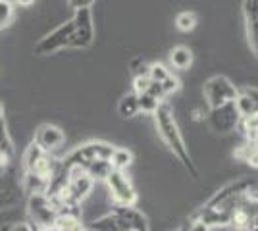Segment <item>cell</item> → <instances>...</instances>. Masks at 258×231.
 <instances>
[{
	"instance_id": "cell-31",
	"label": "cell",
	"mask_w": 258,
	"mask_h": 231,
	"mask_svg": "<svg viewBox=\"0 0 258 231\" xmlns=\"http://www.w3.org/2000/svg\"><path fill=\"white\" fill-rule=\"evenodd\" d=\"M2 231H33V225L27 221H18V223H10V225L2 227Z\"/></svg>"
},
{
	"instance_id": "cell-21",
	"label": "cell",
	"mask_w": 258,
	"mask_h": 231,
	"mask_svg": "<svg viewBox=\"0 0 258 231\" xmlns=\"http://www.w3.org/2000/svg\"><path fill=\"white\" fill-rule=\"evenodd\" d=\"M175 25H177V29L183 31V33L193 31L195 27H197V14L195 12H181L177 16V20H175Z\"/></svg>"
},
{
	"instance_id": "cell-10",
	"label": "cell",
	"mask_w": 258,
	"mask_h": 231,
	"mask_svg": "<svg viewBox=\"0 0 258 231\" xmlns=\"http://www.w3.org/2000/svg\"><path fill=\"white\" fill-rule=\"evenodd\" d=\"M66 141V133L60 129V127H56V125H50V123H43V125H39V129L35 131V139H33V143L37 144L41 150L44 152H52L56 150L58 146H62Z\"/></svg>"
},
{
	"instance_id": "cell-12",
	"label": "cell",
	"mask_w": 258,
	"mask_h": 231,
	"mask_svg": "<svg viewBox=\"0 0 258 231\" xmlns=\"http://www.w3.org/2000/svg\"><path fill=\"white\" fill-rule=\"evenodd\" d=\"M23 197L22 185H18L8 174L0 177V210L14 208Z\"/></svg>"
},
{
	"instance_id": "cell-7",
	"label": "cell",
	"mask_w": 258,
	"mask_h": 231,
	"mask_svg": "<svg viewBox=\"0 0 258 231\" xmlns=\"http://www.w3.org/2000/svg\"><path fill=\"white\" fill-rule=\"evenodd\" d=\"M72 33H74V23L66 22L58 25L52 33L44 35L39 43L35 44V54L37 56H48L58 50H62L72 43Z\"/></svg>"
},
{
	"instance_id": "cell-32",
	"label": "cell",
	"mask_w": 258,
	"mask_h": 231,
	"mask_svg": "<svg viewBox=\"0 0 258 231\" xmlns=\"http://www.w3.org/2000/svg\"><path fill=\"white\" fill-rule=\"evenodd\" d=\"M189 231H212V227H208L205 221H201V220H191Z\"/></svg>"
},
{
	"instance_id": "cell-22",
	"label": "cell",
	"mask_w": 258,
	"mask_h": 231,
	"mask_svg": "<svg viewBox=\"0 0 258 231\" xmlns=\"http://www.w3.org/2000/svg\"><path fill=\"white\" fill-rule=\"evenodd\" d=\"M0 154H6L14 158V143H12V137L6 127V121L0 123Z\"/></svg>"
},
{
	"instance_id": "cell-15",
	"label": "cell",
	"mask_w": 258,
	"mask_h": 231,
	"mask_svg": "<svg viewBox=\"0 0 258 231\" xmlns=\"http://www.w3.org/2000/svg\"><path fill=\"white\" fill-rule=\"evenodd\" d=\"M89 229L91 231H125L123 229V225L119 223V220L116 218L114 212H110V214H106V216H102V218L95 220L91 225H89Z\"/></svg>"
},
{
	"instance_id": "cell-3",
	"label": "cell",
	"mask_w": 258,
	"mask_h": 231,
	"mask_svg": "<svg viewBox=\"0 0 258 231\" xmlns=\"http://www.w3.org/2000/svg\"><path fill=\"white\" fill-rule=\"evenodd\" d=\"M250 189H252V181L250 179H237L233 183L222 187L218 193H214L205 202V208H218L231 212L250 193Z\"/></svg>"
},
{
	"instance_id": "cell-6",
	"label": "cell",
	"mask_w": 258,
	"mask_h": 231,
	"mask_svg": "<svg viewBox=\"0 0 258 231\" xmlns=\"http://www.w3.org/2000/svg\"><path fill=\"white\" fill-rule=\"evenodd\" d=\"M27 214L37 227H54L58 212L46 195H29L27 198Z\"/></svg>"
},
{
	"instance_id": "cell-11",
	"label": "cell",
	"mask_w": 258,
	"mask_h": 231,
	"mask_svg": "<svg viewBox=\"0 0 258 231\" xmlns=\"http://www.w3.org/2000/svg\"><path fill=\"white\" fill-rule=\"evenodd\" d=\"M112 212L116 214L125 231H151L147 216L135 206H114Z\"/></svg>"
},
{
	"instance_id": "cell-40",
	"label": "cell",
	"mask_w": 258,
	"mask_h": 231,
	"mask_svg": "<svg viewBox=\"0 0 258 231\" xmlns=\"http://www.w3.org/2000/svg\"><path fill=\"white\" fill-rule=\"evenodd\" d=\"M173 231H179V229H173Z\"/></svg>"
},
{
	"instance_id": "cell-8",
	"label": "cell",
	"mask_w": 258,
	"mask_h": 231,
	"mask_svg": "<svg viewBox=\"0 0 258 231\" xmlns=\"http://www.w3.org/2000/svg\"><path fill=\"white\" fill-rule=\"evenodd\" d=\"M74 33H72V48H87L95 39V23H93V12L91 8L76 10L74 16Z\"/></svg>"
},
{
	"instance_id": "cell-33",
	"label": "cell",
	"mask_w": 258,
	"mask_h": 231,
	"mask_svg": "<svg viewBox=\"0 0 258 231\" xmlns=\"http://www.w3.org/2000/svg\"><path fill=\"white\" fill-rule=\"evenodd\" d=\"M247 97H250V99L254 100V104H256V112H258V89L256 87H247L245 91H243Z\"/></svg>"
},
{
	"instance_id": "cell-14",
	"label": "cell",
	"mask_w": 258,
	"mask_h": 231,
	"mask_svg": "<svg viewBox=\"0 0 258 231\" xmlns=\"http://www.w3.org/2000/svg\"><path fill=\"white\" fill-rule=\"evenodd\" d=\"M112 172V164L110 160H93L91 164L85 168V174L93 181H106V177Z\"/></svg>"
},
{
	"instance_id": "cell-26",
	"label": "cell",
	"mask_w": 258,
	"mask_h": 231,
	"mask_svg": "<svg viewBox=\"0 0 258 231\" xmlns=\"http://www.w3.org/2000/svg\"><path fill=\"white\" fill-rule=\"evenodd\" d=\"M168 75H170V71L166 69V66H162V64H151V71H149V79L151 81L162 83Z\"/></svg>"
},
{
	"instance_id": "cell-38",
	"label": "cell",
	"mask_w": 258,
	"mask_h": 231,
	"mask_svg": "<svg viewBox=\"0 0 258 231\" xmlns=\"http://www.w3.org/2000/svg\"><path fill=\"white\" fill-rule=\"evenodd\" d=\"M250 231H258V223H256V221H252V225H250Z\"/></svg>"
},
{
	"instance_id": "cell-9",
	"label": "cell",
	"mask_w": 258,
	"mask_h": 231,
	"mask_svg": "<svg viewBox=\"0 0 258 231\" xmlns=\"http://www.w3.org/2000/svg\"><path fill=\"white\" fill-rule=\"evenodd\" d=\"M206 120H208V125L214 133L235 131V127L241 121V116H239V112L235 108V100L227 102L224 106H218V108H210Z\"/></svg>"
},
{
	"instance_id": "cell-24",
	"label": "cell",
	"mask_w": 258,
	"mask_h": 231,
	"mask_svg": "<svg viewBox=\"0 0 258 231\" xmlns=\"http://www.w3.org/2000/svg\"><path fill=\"white\" fill-rule=\"evenodd\" d=\"M14 18V8L10 0H0V29H4Z\"/></svg>"
},
{
	"instance_id": "cell-35",
	"label": "cell",
	"mask_w": 258,
	"mask_h": 231,
	"mask_svg": "<svg viewBox=\"0 0 258 231\" xmlns=\"http://www.w3.org/2000/svg\"><path fill=\"white\" fill-rule=\"evenodd\" d=\"M16 2H18L20 6H31L35 0H16Z\"/></svg>"
},
{
	"instance_id": "cell-13",
	"label": "cell",
	"mask_w": 258,
	"mask_h": 231,
	"mask_svg": "<svg viewBox=\"0 0 258 231\" xmlns=\"http://www.w3.org/2000/svg\"><path fill=\"white\" fill-rule=\"evenodd\" d=\"M245 22H247V39L252 52L258 56V0H245L243 2Z\"/></svg>"
},
{
	"instance_id": "cell-23",
	"label": "cell",
	"mask_w": 258,
	"mask_h": 231,
	"mask_svg": "<svg viewBox=\"0 0 258 231\" xmlns=\"http://www.w3.org/2000/svg\"><path fill=\"white\" fill-rule=\"evenodd\" d=\"M137 100H139V112H147V114H154V112L158 110V106L162 104L156 99H152L149 93L137 95Z\"/></svg>"
},
{
	"instance_id": "cell-36",
	"label": "cell",
	"mask_w": 258,
	"mask_h": 231,
	"mask_svg": "<svg viewBox=\"0 0 258 231\" xmlns=\"http://www.w3.org/2000/svg\"><path fill=\"white\" fill-rule=\"evenodd\" d=\"M2 121H6V118H4V106H2V102H0V123Z\"/></svg>"
},
{
	"instance_id": "cell-34",
	"label": "cell",
	"mask_w": 258,
	"mask_h": 231,
	"mask_svg": "<svg viewBox=\"0 0 258 231\" xmlns=\"http://www.w3.org/2000/svg\"><path fill=\"white\" fill-rule=\"evenodd\" d=\"M72 231H91V229H89V225H85V223H81V221H79L77 225H74V229Z\"/></svg>"
},
{
	"instance_id": "cell-4",
	"label": "cell",
	"mask_w": 258,
	"mask_h": 231,
	"mask_svg": "<svg viewBox=\"0 0 258 231\" xmlns=\"http://www.w3.org/2000/svg\"><path fill=\"white\" fill-rule=\"evenodd\" d=\"M237 95H239V91L235 89V85L224 75L210 77L205 83V99L210 108H218L227 102H233Z\"/></svg>"
},
{
	"instance_id": "cell-18",
	"label": "cell",
	"mask_w": 258,
	"mask_h": 231,
	"mask_svg": "<svg viewBox=\"0 0 258 231\" xmlns=\"http://www.w3.org/2000/svg\"><path fill=\"white\" fill-rule=\"evenodd\" d=\"M110 164H112V170H119L123 172L125 168L133 164V152L127 150V148H116L112 158H110Z\"/></svg>"
},
{
	"instance_id": "cell-27",
	"label": "cell",
	"mask_w": 258,
	"mask_h": 231,
	"mask_svg": "<svg viewBox=\"0 0 258 231\" xmlns=\"http://www.w3.org/2000/svg\"><path fill=\"white\" fill-rule=\"evenodd\" d=\"M162 89H164V93H166V97L170 95V93H175V91H179V79L177 77H173L172 73L166 77L164 81L160 83Z\"/></svg>"
},
{
	"instance_id": "cell-39",
	"label": "cell",
	"mask_w": 258,
	"mask_h": 231,
	"mask_svg": "<svg viewBox=\"0 0 258 231\" xmlns=\"http://www.w3.org/2000/svg\"><path fill=\"white\" fill-rule=\"evenodd\" d=\"M235 231H250V227H235Z\"/></svg>"
},
{
	"instance_id": "cell-20",
	"label": "cell",
	"mask_w": 258,
	"mask_h": 231,
	"mask_svg": "<svg viewBox=\"0 0 258 231\" xmlns=\"http://www.w3.org/2000/svg\"><path fill=\"white\" fill-rule=\"evenodd\" d=\"M44 154H46L44 150H41L37 144L31 143L27 148H25V152H23V170H25V172L33 170V168H35V164H37V162L43 158Z\"/></svg>"
},
{
	"instance_id": "cell-37",
	"label": "cell",
	"mask_w": 258,
	"mask_h": 231,
	"mask_svg": "<svg viewBox=\"0 0 258 231\" xmlns=\"http://www.w3.org/2000/svg\"><path fill=\"white\" fill-rule=\"evenodd\" d=\"M33 231H56L54 227H37V229H33Z\"/></svg>"
},
{
	"instance_id": "cell-19",
	"label": "cell",
	"mask_w": 258,
	"mask_h": 231,
	"mask_svg": "<svg viewBox=\"0 0 258 231\" xmlns=\"http://www.w3.org/2000/svg\"><path fill=\"white\" fill-rule=\"evenodd\" d=\"M235 108H237V112H239V116H241V120L252 116V114H256V104H254V100L250 99V97H247L245 93H239V95H237Z\"/></svg>"
},
{
	"instance_id": "cell-29",
	"label": "cell",
	"mask_w": 258,
	"mask_h": 231,
	"mask_svg": "<svg viewBox=\"0 0 258 231\" xmlns=\"http://www.w3.org/2000/svg\"><path fill=\"white\" fill-rule=\"evenodd\" d=\"M149 83H151V79H149V77H133V93H135V95H143V93H147Z\"/></svg>"
},
{
	"instance_id": "cell-1",
	"label": "cell",
	"mask_w": 258,
	"mask_h": 231,
	"mask_svg": "<svg viewBox=\"0 0 258 231\" xmlns=\"http://www.w3.org/2000/svg\"><path fill=\"white\" fill-rule=\"evenodd\" d=\"M154 120H156V129L160 133L162 141L168 144V148L179 158V162H181V164L189 170V174L197 179V177H199V170L195 168L193 160H191V154L187 150L185 141H183V137H181V131H179V127H177V123H175L173 112L166 100L158 106V110L154 112Z\"/></svg>"
},
{
	"instance_id": "cell-30",
	"label": "cell",
	"mask_w": 258,
	"mask_h": 231,
	"mask_svg": "<svg viewBox=\"0 0 258 231\" xmlns=\"http://www.w3.org/2000/svg\"><path fill=\"white\" fill-rule=\"evenodd\" d=\"M70 8L74 10H83V8H91L95 4V0H66Z\"/></svg>"
},
{
	"instance_id": "cell-25",
	"label": "cell",
	"mask_w": 258,
	"mask_h": 231,
	"mask_svg": "<svg viewBox=\"0 0 258 231\" xmlns=\"http://www.w3.org/2000/svg\"><path fill=\"white\" fill-rule=\"evenodd\" d=\"M149 71H151V64H147L143 58H135L131 62V73H133V77H149Z\"/></svg>"
},
{
	"instance_id": "cell-28",
	"label": "cell",
	"mask_w": 258,
	"mask_h": 231,
	"mask_svg": "<svg viewBox=\"0 0 258 231\" xmlns=\"http://www.w3.org/2000/svg\"><path fill=\"white\" fill-rule=\"evenodd\" d=\"M147 93L151 95L152 99H156L158 102H164L166 99V93H164V89H162L160 83H156V81H151L149 83V89H147Z\"/></svg>"
},
{
	"instance_id": "cell-17",
	"label": "cell",
	"mask_w": 258,
	"mask_h": 231,
	"mask_svg": "<svg viewBox=\"0 0 258 231\" xmlns=\"http://www.w3.org/2000/svg\"><path fill=\"white\" fill-rule=\"evenodd\" d=\"M139 112V100L135 93H127L123 95L118 102V114L121 118H133Z\"/></svg>"
},
{
	"instance_id": "cell-2",
	"label": "cell",
	"mask_w": 258,
	"mask_h": 231,
	"mask_svg": "<svg viewBox=\"0 0 258 231\" xmlns=\"http://www.w3.org/2000/svg\"><path fill=\"white\" fill-rule=\"evenodd\" d=\"M114 150H116V146L104 143V141H91V143L79 144L77 148H74L60 162V168L64 172L70 170V168H81V170H85L93 160H110Z\"/></svg>"
},
{
	"instance_id": "cell-16",
	"label": "cell",
	"mask_w": 258,
	"mask_h": 231,
	"mask_svg": "<svg viewBox=\"0 0 258 231\" xmlns=\"http://www.w3.org/2000/svg\"><path fill=\"white\" fill-rule=\"evenodd\" d=\"M170 62L177 69H187V67L193 64V52L187 46H175V48H172V52H170Z\"/></svg>"
},
{
	"instance_id": "cell-5",
	"label": "cell",
	"mask_w": 258,
	"mask_h": 231,
	"mask_svg": "<svg viewBox=\"0 0 258 231\" xmlns=\"http://www.w3.org/2000/svg\"><path fill=\"white\" fill-rule=\"evenodd\" d=\"M108 189L114 200V206H135L137 202V191L131 185L129 177L119 172V170H112L110 176L106 177Z\"/></svg>"
}]
</instances>
